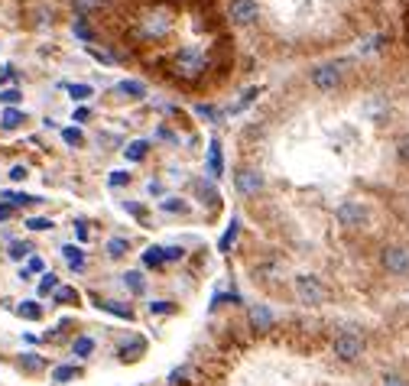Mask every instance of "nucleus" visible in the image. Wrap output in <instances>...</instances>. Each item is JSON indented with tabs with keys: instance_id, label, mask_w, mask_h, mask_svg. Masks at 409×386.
I'll return each instance as SVG.
<instances>
[{
	"instance_id": "obj_16",
	"label": "nucleus",
	"mask_w": 409,
	"mask_h": 386,
	"mask_svg": "<svg viewBox=\"0 0 409 386\" xmlns=\"http://www.w3.org/2000/svg\"><path fill=\"white\" fill-rule=\"evenodd\" d=\"M104 3H107V0H72L75 13H82V17H88V13H98Z\"/></svg>"
},
{
	"instance_id": "obj_34",
	"label": "nucleus",
	"mask_w": 409,
	"mask_h": 386,
	"mask_svg": "<svg viewBox=\"0 0 409 386\" xmlns=\"http://www.w3.org/2000/svg\"><path fill=\"white\" fill-rule=\"evenodd\" d=\"M68 95H72L75 101H84V98H91V88L88 85H72L68 88Z\"/></svg>"
},
{
	"instance_id": "obj_14",
	"label": "nucleus",
	"mask_w": 409,
	"mask_h": 386,
	"mask_svg": "<svg viewBox=\"0 0 409 386\" xmlns=\"http://www.w3.org/2000/svg\"><path fill=\"white\" fill-rule=\"evenodd\" d=\"M127 250H131V240H127V237H114V240H107V256H111V260H121Z\"/></svg>"
},
{
	"instance_id": "obj_25",
	"label": "nucleus",
	"mask_w": 409,
	"mask_h": 386,
	"mask_svg": "<svg viewBox=\"0 0 409 386\" xmlns=\"http://www.w3.org/2000/svg\"><path fill=\"white\" fill-rule=\"evenodd\" d=\"M3 201H7V205H33V201H39V198H33V195H17V192H3Z\"/></svg>"
},
{
	"instance_id": "obj_8",
	"label": "nucleus",
	"mask_w": 409,
	"mask_h": 386,
	"mask_svg": "<svg viewBox=\"0 0 409 386\" xmlns=\"http://www.w3.org/2000/svg\"><path fill=\"white\" fill-rule=\"evenodd\" d=\"M308 78H312V85H315L318 91H335V88L341 85V68L338 65H315L308 72Z\"/></svg>"
},
{
	"instance_id": "obj_13",
	"label": "nucleus",
	"mask_w": 409,
	"mask_h": 386,
	"mask_svg": "<svg viewBox=\"0 0 409 386\" xmlns=\"http://www.w3.org/2000/svg\"><path fill=\"white\" fill-rule=\"evenodd\" d=\"M147 150H149V143L147 140H133L127 150H124V156L131 162H140V160H147Z\"/></svg>"
},
{
	"instance_id": "obj_12",
	"label": "nucleus",
	"mask_w": 409,
	"mask_h": 386,
	"mask_svg": "<svg viewBox=\"0 0 409 386\" xmlns=\"http://www.w3.org/2000/svg\"><path fill=\"white\" fill-rule=\"evenodd\" d=\"M143 350H147V341H143V338H133L131 344H124V348H121V360H137Z\"/></svg>"
},
{
	"instance_id": "obj_36",
	"label": "nucleus",
	"mask_w": 409,
	"mask_h": 386,
	"mask_svg": "<svg viewBox=\"0 0 409 386\" xmlns=\"http://www.w3.org/2000/svg\"><path fill=\"white\" fill-rule=\"evenodd\" d=\"M62 140H66L68 146H82V143H84V137H82L78 130H62Z\"/></svg>"
},
{
	"instance_id": "obj_22",
	"label": "nucleus",
	"mask_w": 409,
	"mask_h": 386,
	"mask_svg": "<svg viewBox=\"0 0 409 386\" xmlns=\"http://www.w3.org/2000/svg\"><path fill=\"white\" fill-rule=\"evenodd\" d=\"M94 350V341L91 338H75V344H72V354L75 357H88Z\"/></svg>"
},
{
	"instance_id": "obj_11",
	"label": "nucleus",
	"mask_w": 409,
	"mask_h": 386,
	"mask_svg": "<svg viewBox=\"0 0 409 386\" xmlns=\"http://www.w3.org/2000/svg\"><path fill=\"white\" fill-rule=\"evenodd\" d=\"M121 283L127 292H133V295H143L147 292V279H143V273H137V270H131V273L121 276Z\"/></svg>"
},
{
	"instance_id": "obj_24",
	"label": "nucleus",
	"mask_w": 409,
	"mask_h": 386,
	"mask_svg": "<svg viewBox=\"0 0 409 386\" xmlns=\"http://www.w3.org/2000/svg\"><path fill=\"white\" fill-rule=\"evenodd\" d=\"M143 263H147V266H163V263H166V256H163V247H149L147 254H143Z\"/></svg>"
},
{
	"instance_id": "obj_39",
	"label": "nucleus",
	"mask_w": 409,
	"mask_h": 386,
	"mask_svg": "<svg viewBox=\"0 0 409 386\" xmlns=\"http://www.w3.org/2000/svg\"><path fill=\"white\" fill-rule=\"evenodd\" d=\"M20 98H23V95H20L17 88H10V91H3V95H0V101L7 104V107H13V104H17V101H20Z\"/></svg>"
},
{
	"instance_id": "obj_41",
	"label": "nucleus",
	"mask_w": 409,
	"mask_h": 386,
	"mask_svg": "<svg viewBox=\"0 0 409 386\" xmlns=\"http://www.w3.org/2000/svg\"><path fill=\"white\" fill-rule=\"evenodd\" d=\"M234 237H237V221H234V224H231V231L224 234V240H221V250H228V247H231V240H234Z\"/></svg>"
},
{
	"instance_id": "obj_33",
	"label": "nucleus",
	"mask_w": 409,
	"mask_h": 386,
	"mask_svg": "<svg viewBox=\"0 0 409 386\" xmlns=\"http://www.w3.org/2000/svg\"><path fill=\"white\" fill-rule=\"evenodd\" d=\"M383 386H409V380L403 373H383Z\"/></svg>"
},
{
	"instance_id": "obj_4",
	"label": "nucleus",
	"mask_w": 409,
	"mask_h": 386,
	"mask_svg": "<svg viewBox=\"0 0 409 386\" xmlns=\"http://www.w3.org/2000/svg\"><path fill=\"white\" fill-rule=\"evenodd\" d=\"M292 289H296L302 305H322V302H325V286H322L318 276H306V273L296 276V279H292Z\"/></svg>"
},
{
	"instance_id": "obj_9",
	"label": "nucleus",
	"mask_w": 409,
	"mask_h": 386,
	"mask_svg": "<svg viewBox=\"0 0 409 386\" xmlns=\"http://www.w3.org/2000/svg\"><path fill=\"white\" fill-rule=\"evenodd\" d=\"M234 185H237V192L247 198H253L257 192H263V176L257 169H237V176H234Z\"/></svg>"
},
{
	"instance_id": "obj_32",
	"label": "nucleus",
	"mask_w": 409,
	"mask_h": 386,
	"mask_svg": "<svg viewBox=\"0 0 409 386\" xmlns=\"http://www.w3.org/2000/svg\"><path fill=\"white\" fill-rule=\"evenodd\" d=\"M163 211H166V215H176V211H186V205H182V201H179V198H166V201H163Z\"/></svg>"
},
{
	"instance_id": "obj_6",
	"label": "nucleus",
	"mask_w": 409,
	"mask_h": 386,
	"mask_svg": "<svg viewBox=\"0 0 409 386\" xmlns=\"http://www.w3.org/2000/svg\"><path fill=\"white\" fill-rule=\"evenodd\" d=\"M335 217H338V224L341 227H348V231H357V227H364L367 224V208L361 205V201H341L338 205V211H335Z\"/></svg>"
},
{
	"instance_id": "obj_38",
	"label": "nucleus",
	"mask_w": 409,
	"mask_h": 386,
	"mask_svg": "<svg viewBox=\"0 0 409 386\" xmlns=\"http://www.w3.org/2000/svg\"><path fill=\"white\" fill-rule=\"evenodd\" d=\"M27 227H29V231H49V227H52V221H46V217H29Z\"/></svg>"
},
{
	"instance_id": "obj_18",
	"label": "nucleus",
	"mask_w": 409,
	"mask_h": 386,
	"mask_svg": "<svg viewBox=\"0 0 409 386\" xmlns=\"http://www.w3.org/2000/svg\"><path fill=\"white\" fill-rule=\"evenodd\" d=\"M0 123H3V130H17L20 123H23V114H20L17 107H7L3 117H0Z\"/></svg>"
},
{
	"instance_id": "obj_21",
	"label": "nucleus",
	"mask_w": 409,
	"mask_h": 386,
	"mask_svg": "<svg viewBox=\"0 0 409 386\" xmlns=\"http://www.w3.org/2000/svg\"><path fill=\"white\" fill-rule=\"evenodd\" d=\"M101 309L111 311V315H117V318H127V321L133 318V311L127 309V305H121V302H101Z\"/></svg>"
},
{
	"instance_id": "obj_2",
	"label": "nucleus",
	"mask_w": 409,
	"mask_h": 386,
	"mask_svg": "<svg viewBox=\"0 0 409 386\" xmlns=\"http://www.w3.org/2000/svg\"><path fill=\"white\" fill-rule=\"evenodd\" d=\"M137 36L147 39V43H159V39H166L169 33H172V13L163 7H153L147 10V13H140L137 17Z\"/></svg>"
},
{
	"instance_id": "obj_7",
	"label": "nucleus",
	"mask_w": 409,
	"mask_h": 386,
	"mask_svg": "<svg viewBox=\"0 0 409 386\" xmlns=\"http://www.w3.org/2000/svg\"><path fill=\"white\" fill-rule=\"evenodd\" d=\"M257 17H260L257 0H231L228 3V20L234 26H251V23H257Z\"/></svg>"
},
{
	"instance_id": "obj_27",
	"label": "nucleus",
	"mask_w": 409,
	"mask_h": 386,
	"mask_svg": "<svg viewBox=\"0 0 409 386\" xmlns=\"http://www.w3.org/2000/svg\"><path fill=\"white\" fill-rule=\"evenodd\" d=\"M59 289V276L56 273H43V283H39V295H49V292Z\"/></svg>"
},
{
	"instance_id": "obj_3",
	"label": "nucleus",
	"mask_w": 409,
	"mask_h": 386,
	"mask_svg": "<svg viewBox=\"0 0 409 386\" xmlns=\"http://www.w3.org/2000/svg\"><path fill=\"white\" fill-rule=\"evenodd\" d=\"M332 354H335L341 364H354V360H361V354H364V338L357 331H341L335 338V344H332Z\"/></svg>"
},
{
	"instance_id": "obj_43",
	"label": "nucleus",
	"mask_w": 409,
	"mask_h": 386,
	"mask_svg": "<svg viewBox=\"0 0 409 386\" xmlns=\"http://www.w3.org/2000/svg\"><path fill=\"white\" fill-rule=\"evenodd\" d=\"M29 273H43V260L39 256H29Z\"/></svg>"
},
{
	"instance_id": "obj_15",
	"label": "nucleus",
	"mask_w": 409,
	"mask_h": 386,
	"mask_svg": "<svg viewBox=\"0 0 409 386\" xmlns=\"http://www.w3.org/2000/svg\"><path fill=\"white\" fill-rule=\"evenodd\" d=\"M43 367H46V360L39 357V354H23L20 357V370H27V373H39Z\"/></svg>"
},
{
	"instance_id": "obj_37",
	"label": "nucleus",
	"mask_w": 409,
	"mask_h": 386,
	"mask_svg": "<svg viewBox=\"0 0 409 386\" xmlns=\"http://www.w3.org/2000/svg\"><path fill=\"white\" fill-rule=\"evenodd\" d=\"M75 36H82V39H94L91 26L84 23V20H75Z\"/></svg>"
},
{
	"instance_id": "obj_40",
	"label": "nucleus",
	"mask_w": 409,
	"mask_h": 386,
	"mask_svg": "<svg viewBox=\"0 0 409 386\" xmlns=\"http://www.w3.org/2000/svg\"><path fill=\"white\" fill-rule=\"evenodd\" d=\"M27 176H29L27 166H13V169H10V179H13V182H23Z\"/></svg>"
},
{
	"instance_id": "obj_44",
	"label": "nucleus",
	"mask_w": 409,
	"mask_h": 386,
	"mask_svg": "<svg viewBox=\"0 0 409 386\" xmlns=\"http://www.w3.org/2000/svg\"><path fill=\"white\" fill-rule=\"evenodd\" d=\"M75 121H88V107H78V111H75Z\"/></svg>"
},
{
	"instance_id": "obj_29",
	"label": "nucleus",
	"mask_w": 409,
	"mask_h": 386,
	"mask_svg": "<svg viewBox=\"0 0 409 386\" xmlns=\"http://www.w3.org/2000/svg\"><path fill=\"white\" fill-rule=\"evenodd\" d=\"M117 91H121V95H131V98H143V85H140V82H121Z\"/></svg>"
},
{
	"instance_id": "obj_19",
	"label": "nucleus",
	"mask_w": 409,
	"mask_h": 386,
	"mask_svg": "<svg viewBox=\"0 0 409 386\" xmlns=\"http://www.w3.org/2000/svg\"><path fill=\"white\" fill-rule=\"evenodd\" d=\"M33 254V247L27 240H10V260H27Z\"/></svg>"
},
{
	"instance_id": "obj_5",
	"label": "nucleus",
	"mask_w": 409,
	"mask_h": 386,
	"mask_svg": "<svg viewBox=\"0 0 409 386\" xmlns=\"http://www.w3.org/2000/svg\"><path fill=\"white\" fill-rule=\"evenodd\" d=\"M380 266L390 276H409V247H383L380 250Z\"/></svg>"
},
{
	"instance_id": "obj_1",
	"label": "nucleus",
	"mask_w": 409,
	"mask_h": 386,
	"mask_svg": "<svg viewBox=\"0 0 409 386\" xmlns=\"http://www.w3.org/2000/svg\"><path fill=\"white\" fill-rule=\"evenodd\" d=\"M208 68H211V59H208V52H204L202 46H182L176 56H172V62H169V72H172V78H179V82H188V85L202 82Z\"/></svg>"
},
{
	"instance_id": "obj_31",
	"label": "nucleus",
	"mask_w": 409,
	"mask_h": 386,
	"mask_svg": "<svg viewBox=\"0 0 409 386\" xmlns=\"http://www.w3.org/2000/svg\"><path fill=\"white\" fill-rule=\"evenodd\" d=\"M396 156H400V160L409 166V133H406V137H400V140H396Z\"/></svg>"
},
{
	"instance_id": "obj_30",
	"label": "nucleus",
	"mask_w": 409,
	"mask_h": 386,
	"mask_svg": "<svg viewBox=\"0 0 409 386\" xmlns=\"http://www.w3.org/2000/svg\"><path fill=\"white\" fill-rule=\"evenodd\" d=\"M211 176H221V146L218 143H211Z\"/></svg>"
},
{
	"instance_id": "obj_35",
	"label": "nucleus",
	"mask_w": 409,
	"mask_h": 386,
	"mask_svg": "<svg viewBox=\"0 0 409 386\" xmlns=\"http://www.w3.org/2000/svg\"><path fill=\"white\" fill-rule=\"evenodd\" d=\"M163 256H166V263H176V260H182V256H186V250H182V247H166V250H163Z\"/></svg>"
},
{
	"instance_id": "obj_23",
	"label": "nucleus",
	"mask_w": 409,
	"mask_h": 386,
	"mask_svg": "<svg viewBox=\"0 0 409 386\" xmlns=\"http://www.w3.org/2000/svg\"><path fill=\"white\" fill-rule=\"evenodd\" d=\"M52 295H56V302H59V305H68V302H78V292H75L72 286H59V289L52 292Z\"/></svg>"
},
{
	"instance_id": "obj_28",
	"label": "nucleus",
	"mask_w": 409,
	"mask_h": 386,
	"mask_svg": "<svg viewBox=\"0 0 409 386\" xmlns=\"http://www.w3.org/2000/svg\"><path fill=\"white\" fill-rule=\"evenodd\" d=\"M176 311V302H149V315H172Z\"/></svg>"
},
{
	"instance_id": "obj_17",
	"label": "nucleus",
	"mask_w": 409,
	"mask_h": 386,
	"mask_svg": "<svg viewBox=\"0 0 409 386\" xmlns=\"http://www.w3.org/2000/svg\"><path fill=\"white\" fill-rule=\"evenodd\" d=\"M62 256H66V263L72 266V270H82V266H84V254L78 250V247H72V244L62 247Z\"/></svg>"
},
{
	"instance_id": "obj_20",
	"label": "nucleus",
	"mask_w": 409,
	"mask_h": 386,
	"mask_svg": "<svg viewBox=\"0 0 409 386\" xmlns=\"http://www.w3.org/2000/svg\"><path fill=\"white\" fill-rule=\"evenodd\" d=\"M75 377H78V367H72V364H62V367L52 370V380H56V383H68V380H75Z\"/></svg>"
},
{
	"instance_id": "obj_10",
	"label": "nucleus",
	"mask_w": 409,
	"mask_h": 386,
	"mask_svg": "<svg viewBox=\"0 0 409 386\" xmlns=\"http://www.w3.org/2000/svg\"><path fill=\"white\" fill-rule=\"evenodd\" d=\"M251 328L253 331H270L273 328V311L267 305H253L251 309Z\"/></svg>"
},
{
	"instance_id": "obj_42",
	"label": "nucleus",
	"mask_w": 409,
	"mask_h": 386,
	"mask_svg": "<svg viewBox=\"0 0 409 386\" xmlns=\"http://www.w3.org/2000/svg\"><path fill=\"white\" fill-rule=\"evenodd\" d=\"M124 182H131L127 172H111V185H124Z\"/></svg>"
},
{
	"instance_id": "obj_26",
	"label": "nucleus",
	"mask_w": 409,
	"mask_h": 386,
	"mask_svg": "<svg viewBox=\"0 0 409 386\" xmlns=\"http://www.w3.org/2000/svg\"><path fill=\"white\" fill-rule=\"evenodd\" d=\"M17 311H20V318H29V321H36L39 315H43V309H39L36 302H23Z\"/></svg>"
}]
</instances>
